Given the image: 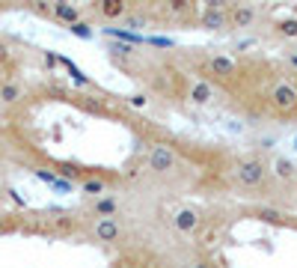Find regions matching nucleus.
Listing matches in <instances>:
<instances>
[{
	"label": "nucleus",
	"mask_w": 297,
	"mask_h": 268,
	"mask_svg": "<svg viewBox=\"0 0 297 268\" xmlns=\"http://www.w3.org/2000/svg\"><path fill=\"white\" fill-rule=\"evenodd\" d=\"M3 99L15 101V99H18V87H3Z\"/></svg>",
	"instance_id": "dca6fc26"
},
{
	"label": "nucleus",
	"mask_w": 297,
	"mask_h": 268,
	"mask_svg": "<svg viewBox=\"0 0 297 268\" xmlns=\"http://www.w3.org/2000/svg\"><path fill=\"white\" fill-rule=\"evenodd\" d=\"M294 66H297V57H294Z\"/></svg>",
	"instance_id": "4be33fe9"
},
{
	"label": "nucleus",
	"mask_w": 297,
	"mask_h": 268,
	"mask_svg": "<svg viewBox=\"0 0 297 268\" xmlns=\"http://www.w3.org/2000/svg\"><path fill=\"white\" fill-rule=\"evenodd\" d=\"M57 15L63 21H77V9L74 6H57Z\"/></svg>",
	"instance_id": "f8f14e48"
},
{
	"label": "nucleus",
	"mask_w": 297,
	"mask_h": 268,
	"mask_svg": "<svg viewBox=\"0 0 297 268\" xmlns=\"http://www.w3.org/2000/svg\"><path fill=\"white\" fill-rule=\"evenodd\" d=\"M279 33L282 36H297V21H282V24H279Z\"/></svg>",
	"instance_id": "2eb2a0df"
},
{
	"label": "nucleus",
	"mask_w": 297,
	"mask_h": 268,
	"mask_svg": "<svg viewBox=\"0 0 297 268\" xmlns=\"http://www.w3.org/2000/svg\"><path fill=\"white\" fill-rule=\"evenodd\" d=\"M273 167H276V176H282V179H291V176H294V164H291L288 158H276Z\"/></svg>",
	"instance_id": "1a4fd4ad"
},
{
	"label": "nucleus",
	"mask_w": 297,
	"mask_h": 268,
	"mask_svg": "<svg viewBox=\"0 0 297 268\" xmlns=\"http://www.w3.org/2000/svg\"><path fill=\"white\" fill-rule=\"evenodd\" d=\"M83 191H86V194H98V191H104V182L89 179V182H83Z\"/></svg>",
	"instance_id": "4468645a"
},
{
	"label": "nucleus",
	"mask_w": 297,
	"mask_h": 268,
	"mask_svg": "<svg viewBox=\"0 0 297 268\" xmlns=\"http://www.w3.org/2000/svg\"><path fill=\"white\" fill-rule=\"evenodd\" d=\"M149 164H152V170L164 173V170H169L172 164H175V155H172L166 146H155V149H152V155H149Z\"/></svg>",
	"instance_id": "f03ea898"
},
{
	"label": "nucleus",
	"mask_w": 297,
	"mask_h": 268,
	"mask_svg": "<svg viewBox=\"0 0 297 268\" xmlns=\"http://www.w3.org/2000/svg\"><path fill=\"white\" fill-rule=\"evenodd\" d=\"M74 33L77 36H89V27H86V24H74Z\"/></svg>",
	"instance_id": "6ab92c4d"
},
{
	"label": "nucleus",
	"mask_w": 297,
	"mask_h": 268,
	"mask_svg": "<svg viewBox=\"0 0 297 268\" xmlns=\"http://www.w3.org/2000/svg\"><path fill=\"white\" fill-rule=\"evenodd\" d=\"M95 233H98L101 241H116L119 238V227L113 224V218H104L98 227H95Z\"/></svg>",
	"instance_id": "39448f33"
},
{
	"label": "nucleus",
	"mask_w": 297,
	"mask_h": 268,
	"mask_svg": "<svg viewBox=\"0 0 297 268\" xmlns=\"http://www.w3.org/2000/svg\"><path fill=\"white\" fill-rule=\"evenodd\" d=\"M259 218H264V221H276V218H279V212H270V209H262V212H259Z\"/></svg>",
	"instance_id": "f3484780"
},
{
	"label": "nucleus",
	"mask_w": 297,
	"mask_h": 268,
	"mask_svg": "<svg viewBox=\"0 0 297 268\" xmlns=\"http://www.w3.org/2000/svg\"><path fill=\"white\" fill-rule=\"evenodd\" d=\"M190 268H211V265H205V262H196V265H190Z\"/></svg>",
	"instance_id": "412c9836"
},
{
	"label": "nucleus",
	"mask_w": 297,
	"mask_h": 268,
	"mask_svg": "<svg viewBox=\"0 0 297 268\" xmlns=\"http://www.w3.org/2000/svg\"><path fill=\"white\" fill-rule=\"evenodd\" d=\"M54 188H57V191H71V182H57V179H54Z\"/></svg>",
	"instance_id": "a211bd4d"
},
{
	"label": "nucleus",
	"mask_w": 297,
	"mask_h": 268,
	"mask_svg": "<svg viewBox=\"0 0 297 268\" xmlns=\"http://www.w3.org/2000/svg\"><path fill=\"white\" fill-rule=\"evenodd\" d=\"M273 101H276L279 110H291V107L297 104V90L288 87V84H279V87L273 90Z\"/></svg>",
	"instance_id": "7ed1b4c3"
},
{
	"label": "nucleus",
	"mask_w": 297,
	"mask_h": 268,
	"mask_svg": "<svg viewBox=\"0 0 297 268\" xmlns=\"http://www.w3.org/2000/svg\"><path fill=\"white\" fill-rule=\"evenodd\" d=\"M95 209H98V215L107 218V215H113V212H116V200H113V197H104V200H98Z\"/></svg>",
	"instance_id": "9b49d317"
},
{
	"label": "nucleus",
	"mask_w": 297,
	"mask_h": 268,
	"mask_svg": "<svg viewBox=\"0 0 297 268\" xmlns=\"http://www.w3.org/2000/svg\"><path fill=\"white\" fill-rule=\"evenodd\" d=\"M253 18H256V9H253V6H241V9H235V12H232V21H235V24H241V27H244V24H250Z\"/></svg>",
	"instance_id": "0eeeda50"
},
{
	"label": "nucleus",
	"mask_w": 297,
	"mask_h": 268,
	"mask_svg": "<svg viewBox=\"0 0 297 268\" xmlns=\"http://www.w3.org/2000/svg\"><path fill=\"white\" fill-rule=\"evenodd\" d=\"M131 104H134V107H143V104H146V96H134Z\"/></svg>",
	"instance_id": "aec40b11"
},
{
	"label": "nucleus",
	"mask_w": 297,
	"mask_h": 268,
	"mask_svg": "<svg viewBox=\"0 0 297 268\" xmlns=\"http://www.w3.org/2000/svg\"><path fill=\"white\" fill-rule=\"evenodd\" d=\"M238 176H241V182H244V185H262L264 167L259 164V161H244V164L238 167Z\"/></svg>",
	"instance_id": "f257e3e1"
},
{
	"label": "nucleus",
	"mask_w": 297,
	"mask_h": 268,
	"mask_svg": "<svg viewBox=\"0 0 297 268\" xmlns=\"http://www.w3.org/2000/svg\"><path fill=\"white\" fill-rule=\"evenodd\" d=\"M196 224H199V215L193 212V209H181V212L175 215V227H178V230H184V233H187V230H193Z\"/></svg>",
	"instance_id": "20e7f679"
},
{
	"label": "nucleus",
	"mask_w": 297,
	"mask_h": 268,
	"mask_svg": "<svg viewBox=\"0 0 297 268\" xmlns=\"http://www.w3.org/2000/svg\"><path fill=\"white\" fill-rule=\"evenodd\" d=\"M122 9H125L122 3H104V6H101V12L110 15V18H113V15H122Z\"/></svg>",
	"instance_id": "ddd939ff"
},
{
	"label": "nucleus",
	"mask_w": 297,
	"mask_h": 268,
	"mask_svg": "<svg viewBox=\"0 0 297 268\" xmlns=\"http://www.w3.org/2000/svg\"><path fill=\"white\" fill-rule=\"evenodd\" d=\"M202 24H205V27H211V30H220V27L226 24V15H223V9H205V15H202Z\"/></svg>",
	"instance_id": "423d86ee"
},
{
	"label": "nucleus",
	"mask_w": 297,
	"mask_h": 268,
	"mask_svg": "<svg viewBox=\"0 0 297 268\" xmlns=\"http://www.w3.org/2000/svg\"><path fill=\"white\" fill-rule=\"evenodd\" d=\"M190 96H193V101H199V104H205V101L211 99V87H208V84H196Z\"/></svg>",
	"instance_id": "9d476101"
},
{
	"label": "nucleus",
	"mask_w": 297,
	"mask_h": 268,
	"mask_svg": "<svg viewBox=\"0 0 297 268\" xmlns=\"http://www.w3.org/2000/svg\"><path fill=\"white\" fill-rule=\"evenodd\" d=\"M211 72H214V75H232V72H235V63H232L229 57H214V60H211Z\"/></svg>",
	"instance_id": "6e6552de"
}]
</instances>
